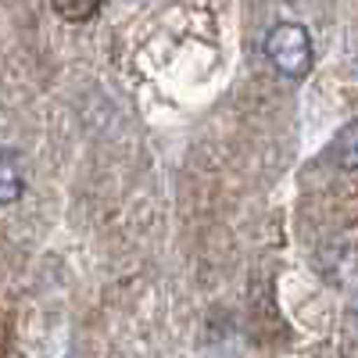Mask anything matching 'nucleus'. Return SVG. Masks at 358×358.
<instances>
[{
	"label": "nucleus",
	"mask_w": 358,
	"mask_h": 358,
	"mask_svg": "<svg viewBox=\"0 0 358 358\" xmlns=\"http://www.w3.org/2000/svg\"><path fill=\"white\" fill-rule=\"evenodd\" d=\"M265 57L283 79H301L312 69V36L301 22H276L265 36Z\"/></svg>",
	"instance_id": "obj_1"
},
{
	"label": "nucleus",
	"mask_w": 358,
	"mask_h": 358,
	"mask_svg": "<svg viewBox=\"0 0 358 358\" xmlns=\"http://www.w3.org/2000/svg\"><path fill=\"white\" fill-rule=\"evenodd\" d=\"M22 194H25L22 155L11 147H0V204H15Z\"/></svg>",
	"instance_id": "obj_2"
},
{
	"label": "nucleus",
	"mask_w": 358,
	"mask_h": 358,
	"mask_svg": "<svg viewBox=\"0 0 358 358\" xmlns=\"http://www.w3.org/2000/svg\"><path fill=\"white\" fill-rule=\"evenodd\" d=\"M50 8H54V15L62 18V22L83 25V22H90L104 8V0H50Z\"/></svg>",
	"instance_id": "obj_3"
},
{
	"label": "nucleus",
	"mask_w": 358,
	"mask_h": 358,
	"mask_svg": "<svg viewBox=\"0 0 358 358\" xmlns=\"http://www.w3.org/2000/svg\"><path fill=\"white\" fill-rule=\"evenodd\" d=\"M337 162L344 169H358V118L344 129V136L337 140Z\"/></svg>",
	"instance_id": "obj_4"
},
{
	"label": "nucleus",
	"mask_w": 358,
	"mask_h": 358,
	"mask_svg": "<svg viewBox=\"0 0 358 358\" xmlns=\"http://www.w3.org/2000/svg\"><path fill=\"white\" fill-rule=\"evenodd\" d=\"M348 326H351V330L358 334V297L351 301V312H348Z\"/></svg>",
	"instance_id": "obj_5"
}]
</instances>
